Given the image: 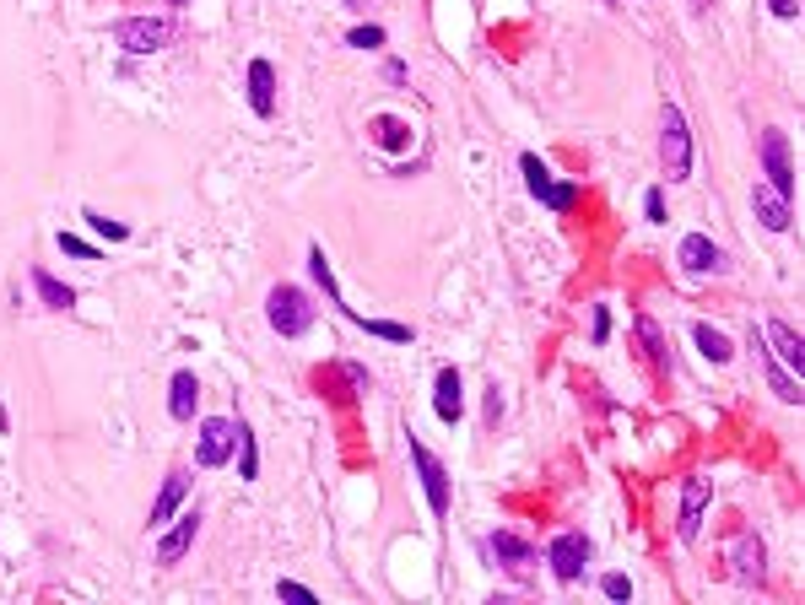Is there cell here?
Here are the masks:
<instances>
[{"label": "cell", "instance_id": "6da1fadb", "mask_svg": "<svg viewBox=\"0 0 805 605\" xmlns=\"http://www.w3.org/2000/svg\"><path fill=\"white\" fill-rule=\"evenodd\" d=\"M314 298H308L303 287H292V281H276L271 292H265V319H271L276 335H287V341H298V335L314 330Z\"/></svg>", "mask_w": 805, "mask_h": 605}, {"label": "cell", "instance_id": "7a4b0ae2", "mask_svg": "<svg viewBox=\"0 0 805 605\" xmlns=\"http://www.w3.org/2000/svg\"><path fill=\"white\" fill-rule=\"evenodd\" d=\"M660 163L670 173V184L692 179V130H687V114H681L676 103H665V114H660Z\"/></svg>", "mask_w": 805, "mask_h": 605}, {"label": "cell", "instance_id": "3957f363", "mask_svg": "<svg viewBox=\"0 0 805 605\" xmlns=\"http://www.w3.org/2000/svg\"><path fill=\"white\" fill-rule=\"evenodd\" d=\"M757 157H762V173H768L762 184H773L784 200H795V152H789V130H778V125L762 130V136H757Z\"/></svg>", "mask_w": 805, "mask_h": 605}, {"label": "cell", "instance_id": "277c9868", "mask_svg": "<svg viewBox=\"0 0 805 605\" xmlns=\"http://www.w3.org/2000/svg\"><path fill=\"white\" fill-rule=\"evenodd\" d=\"M519 173H525V190H530L535 200H541L546 211L568 217V211L579 206V184H557V179H552V168H546L535 152H525V157H519Z\"/></svg>", "mask_w": 805, "mask_h": 605}, {"label": "cell", "instance_id": "5b68a950", "mask_svg": "<svg viewBox=\"0 0 805 605\" xmlns=\"http://www.w3.org/2000/svg\"><path fill=\"white\" fill-rule=\"evenodd\" d=\"M109 38L125 55H157V49H168V38H173V22L168 17H119Z\"/></svg>", "mask_w": 805, "mask_h": 605}, {"label": "cell", "instance_id": "8992f818", "mask_svg": "<svg viewBox=\"0 0 805 605\" xmlns=\"http://www.w3.org/2000/svg\"><path fill=\"white\" fill-rule=\"evenodd\" d=\"M406 454H411V465H417V476H422V492H427L433 519H444L449 514V470H444V460H438L422 438H411V433H406Z\"/></svg>", "mask_w": 805, "mask_h": 605}, {"label": "cell", "instance_id": "52a82bcc", "mask_svg": "<svg viewBox=\"0 0 805 605\" xmlns=\"http://www.w3.org/2000/svg\"><path fill=\"white\" fill-rule=\"evenodd\" d=\"M589 535L584 530H562L552 546H546V562H552V573H557V584H579L584 568H589Z\"/></svg>", "mask_w": 805, "mask_h": 605}, {"label": "cell", "instance_id": "ba28073f", "mask_svg": "<svg viewBox=\"0 0 805 605\" xmlns=\"http://www.w3.org/2000/svg\"><path fill=\"white\" fill-rule=\"evenodd\" d=\"M708 503H714V481H708V476H687V481H681V514H676V535H681L687 546L697 541V530H703Z\"/></svg>", "mask_w": 805, "mask_h": 605}, {"label": "cell", "instance_id": "9c48e42d", "mask_svg": "<svg viewBox=\"0 0 805 605\" xmlns=\"http://www.w3.org/2000/svg\"><path fill=\"white\" fill-rule=\"evenodd\" d=\"M233 438H238V427L227 422V416H206V422H200V433H195V465H206V470L227 465Z\"/></svg>", "mask_w": 805, "mask_h": 605}, {"label": "cell", "instance_id": "30bf717a", "mask_svg": "<svg viewBox=\"0 0 805 605\" xmlns=\"http://www.w3.org/2000/svg\"><path fill=\"white\" fill-rule=\"evenodd\" d=\"M676 260H681V271H687V276H719L724 265H730V254H724L708 233H687V238H681V249H676Z\"/></svg>", "mask_w": 805, "mask_h": 605}, {"label": "cell", "instance_id": "8fae6325", "mask_svg": "<svg viewBox=\"0 0 805 605\" xmlns=\"http://www.w3.org/2000/svg\"><path fill=\"white\" fill-rule=\"evenodd\" d=\"M762 346H768V352L784 362L795 379H805V341H800L795 325H784V319H768V325H762Z\"/></svg>", "mask_w": 805, "mask_h": 605}, {"label": "cell", "instance_id": "7c38bea8", "mask_svg": "<svg viewBox=\"0 0 805 605\" xmlns=\"http://www.w3.org/2000/svg\"><path fill=\"white\" fill-rule=\"evenodd\" d=\"M751 211H757V222L768 227V233H789V227H795V200H784L773 184H757V190H751Z\"/></svg>", "mask_w": 805, "mask_h": 605}, {"label": "cell", "instance_id": "4fadbf2b", "mask_svg": "<svg viewBox=\"0 0 805 605\" xmlns=\"http://www.w3.org/2000/svg\"><path fill=\"white\" fill-rule=\"evenodd\" d=\"M195 535H200V508H184L179 524H173L168 535H157V562L163 568H173V562H184V551L195 546Z\"/></svg>", "mask_w": 805, "mask_h": 605}, {"label": "cell", "instance_id": "5bb4252c", "mask_svg": "<svg viewBox=\"0 0 805 605\" xmlns=\"http://www.w3.org/2000/svg\"><path fill=\"white\" fill-rule=\"evenodd\" d=\"M730 573H735V584H762V573H768V551H762L757 535H735Z\"/></svg>", "mask_w": 805, "mask_h": 605}, {"label": "cell", "instance_id": "9a60e30c", "mask_svg": "<svg viewBox=\"0 0 805 605\" xmlns=\"http://www.w3.org/2000/svg\"><path fill=\"white\" fill-rule=\"evenodd\" d=\"M433 416L444 427H454L465 416V384H460V368H438V384H433Z\"/></svg>", "mask_w": 805, "mask_h": 605}, {"label": "cell", "instance_id": "2e32d148", "mask_svg": "<svg viewBox=\"0 0 805 605\" xmlns=\"http://www.w3.org/2000/svg\"><path fill=\"white\" fill-rule=\"evenodd\" d=\"M184 492H190V476H184V470H168V476H163V492L152 497V514H146V530H163V524H168L173 514H179Z\"/></svg>", "mask_w": 805, "mask_h": 605}, {"label": "cell", "instance_id": "e0dca14e", "mask_svg": "<svg viewBox=\"0 0 805 605\" xmlns=\"http://www.w3.org/2000/svg\"><path fill=\"white\" fill-rule=\"evenodd\" d=\"M751 352L762 357V368H768V384L778 389V400H784V406H800V395H805V389H800V379H795V373H789V368H784V362H778L773 352H768V346H762V335H757V330H751Z\"/></svg>", "mask_w": 805, "mask_h": 605}, {"label": "cell", "instance_id": "ac0fdd59", "mask_svg": "<svg viewBox=\"0 0 805 605\" xmlns=\"http://www.w3.org/2000/svg\"><path fill=\"white\" fill-rule=\"evenodd\" d=\"M249 109L260 119L276 114V65L271 60H249Z\"/></svg>", "mask_w": 805, "mask_h": 605}, {"label": "cell", "instance_id": "d6986e66", "mask_svg": "<svg viewBox=\"0 0 805 605\" xmlns=\"http://www.w3.org/2000/svg\"><path fill=\"white\" fill-rule=\"evenodd\" d=\"M195 406H200V379L190 368H179L168 379V416L173 422H195Z\"/></svg>", "mask_w": 805, "mask_h": 605}, {"label": "cell", "instance_id": "ffe728a7", "mask_svg": "<svg viewBox=\"0 0 805 605\" xmlns=\"http://www.w3.org/2000/svg\"><path fill=\"white\" fill-rule=\"evenodd\" d=\"M487 551L503 562V568H530V562H535V546L525 541V535H514V530H492Z\"/></svg>", "mask_w": 805, "mask_h": 605}, {"label": "cell", "instance_id": "44dd1931", "mask_svg": "<svg viewBox=\"0 0 805 605\" xmlns=\"http://www.w3.org/2000/svg\"><path fill=\"white\" fill-rule=\"evenodd\" d=\"M692 341H697V352H703L714 368H724V362L735 357V346H730V335H724L719 325H708V319H697L692 325Z\"/></svg>", "mask_w": 805, "mask_h": 605}, {"label": "cell", "instance_id": "7402d4cb", "mask_svg": "<svg viewBox=\"0 0 805 605\" xmlns=\"http://www.w3.org/2000/svg\"><path fill=\"white\" fill-rule=\"evenodd\" d=\"M33 287H38V298H44V308H55V314L76 308V287H65L60 276H49V271H44V265L33 271Z\"/></svg>", "mask_w": 805, "mask_h": 605}, {"label": "cell", "instance_id": "603a6c76", "mask_svg": "<svg viewBox=\"0 0 805 605\" xmlns=\"http://www.w3.org/2000/svg\"><path fill=\"white\" fill-rule=\"evenodd\" d=\"M308 271H314L319 292H325V303H335V308H341V314H346V308H352V303L341 298V287H335V271H330V260H325V249H319V244H308Z\"/></svg>", "mask_w": 805, "mask_h": 605}, {"label": "cell", "instance_id": "cb8c5ba5", "mask_svg": "<svg viewBox=\"0 0 805 605\" xmlns=\"http://www.w3.org/2000/svg\"><path fill=\"white\" fill-rule=\"evenodd\" d=\"M238 438H233V449L238 454H244V465H238V476H244V481H254V476H260V443H254V427L244 422V416H238Z\"/></svg>", "mask_w": 805, "mask_h": 605}, {"label": "cell", "instance_id": "d4e9b609", "mask_svg": "<svg viewBox=\"0 0 805 605\" xmlns=\"http://www.w3.org/2000/svg\"><path fill=\"white\" fill-rule=\"evenodd\" d=\"M638 341H643V357L654 362V368H670V352H665V335H660V325H654L649 314H638Z\"/></svg>", "mask_w": 805, "mask_h": 605}, {"label": "cell", "instance_id": "484cf974", "mask_svg": "<svg viewBox=\"0 0 805 605\" xmlns=\"http://www.w3.org/2000/svg\"><path fill=\"white\" fill-rule=\"evenodd\" d=\"M357 330H368V335H379V341H400V346H411V325H395V319H368V314H346Z\"/></svg>", "mask_w": 805, "mask_h": 605}, {"label": "cell", "instance_id": "4316f807", "mask_svg": "<svg viewBox=\"0 0 805 605\" xmlns=\"http://www.w3.org/2000/svg\"><path fill=\"white\" fill-rule=\"evenodd\" d=\"M82 217H87V227H92V233H98V238H109V244H125V238H130V227H125V222H109L103 211H82Z\"/></svg>", "mask_w": 805, "mask_h": 605}, {"label": "cell", "instance_id": "83f0119b", "mask_svg": "<svg viewBox=\"0 0 805 605\" xmlns=\"http://www.w3.org/2000/svg\"><path fill=\"white\" fill-rule=\"evenodd\" d=\"M406 136H411L406 119H395V114L379 119V146H389V152H395V146H406Z\"/></svg>", "mask_w": 805, "mask_h": 605}, {"label": "cell", "instance_id": "f1b7e54d", "mask_svg": "<svg viewBox=\"0 0 805 605\" xmlns=\"http://www.w3.org/2000/svg\"><path fill=\"white\" fill-rule=\"evenodd\" d=\"M55 244H60V254H71V260H98V249H92L87 238H76V233H60Z\"/></svg>", "mask_w": 805, "mask_h": 605}, {"label": "cell", "instance_id": "f546056e", "mask_svg": "<svg viewBox=\"0 0 805 605\" xmlns=\"http://www.w3.org/2000/svg\"><path fill=\"white\" fill-rule=\"evenodd\" d=\"M352 49H384V28L379 22H368V28H352V38H346Z\"/></svg>", "mask_w": 805, "mask_h": 605}, {"label": "cell", "instance_id": "4dcf8cb0", "mask_svg": "<svg viewBox=\"0 0 805 605\" xmlns=\"http://www.w3.org/2000/svg\"><path fill=\"white\" fill-rule=\"evenodd\" d=\"M589 341H595V346L611 341V308H606V303H595V319H589Z\"/></svg>", "mask_w": 805, "mask_h": 605}, {"label": "cell", "instance_id": "1f68e13d", "mask_svg": "<svg viewBox=\"0 0 805 605\" xmlns=\"http://www.w3.org/2000/svg\"><path fill=\"white\" fill-rule=\"evenodd\" d=\"M600 589H606L611 600H633V578H627V573H606V578H600Z\"/></svg>", "mask_w": 805, "mask_h": 605}, {"label": "cell", "instance_id": "d6a6232c", "mask_svg": "<svg viewBox=\"0 0 805 605\" xmlns=\"http://www.w3.org/2000/svg\"><path fill=\"white\" fill-rule=\"evenodd\" d=\"M276 595H281V600H298V605H314V589H308V584H292V578H281Z\"/></svg>", "mask_w": 805, "mask_h": 605}, {"label": "cell", "instance_id": "836d02e7", "mask_svg": "<svg viewBox=\"0 0 805 605\" xmlns=\"http://www.w3.org/2000/svg\"><path fill=\"white\" fill-rule=\"evenodd\" d=\"M643 217H649V222H665V190H649V195H643Z\"/></svg>", "mask_w": 805, "mask_h": 605}, {"label": "cell", "instance_id": "e575fe53", "mask_svg": "<svg viewBox=\"0 0 805 605\" xmlns=\"http://www.w3.org/2000/svg\"><path fill=\"white\" fill-rule=\"evenodd\" d=\"M768 6H773L778 22H795V17H800V0H768Z\"/></svg>", "mask_w": 805, "mask_h": 605}, {"label": "cell", "instance_id": "d590c367", "mask_svg": "<svg viewBox=\"0 0 805 605\" xmlns=\"http://www.w3.org/2000/svg\"><path fill=\"white\" fill-rule=\"evenodd\" d=\"M406 76H411V71H406V60H384V82H389V87H400Z\"/></svg>", "mask_w": 805, "mask_h": 605}, {"label": "cell", "instance_id": "8d00e7d4", "mask_svg": "<svg viewBox=\"0 0 805 605\" xmlns=\"http://www.w3.org/2000/svg\"><path fill=\"white\" fill-rule=\"evenodd\" d=\"M498 416H503V395H498V384L487 389V427H498Z\"/></svg>", "mask_w": 805, "mask_h": 605}, {"label": "cell", "instance_id": "74e56055", "mask_svg": "<svg viewBox=\"0 0 805 605\" xmlns=\"http://www.w3.org/2000/svg\"><path fill=\"white\" fill-rule=\"evenodd\" d=\"M692 11H708V0H692Z\"/></svg>", "mask_w": 805, "mask_h": 605}, {"label": "cell", "instance_id": "f35d334b", "mask_svg": "<svg viewBox=\"0 0 805 605\" xmlns=\"http://www.w3.org/2000/svg\"><path fill=\"white\" fill-rule=\"evenodd\" d=\"M346 6H357V11H362V6H368V0H346Z\"/></svg>", "mask_w": 805, "mask_h": 605}, {"label": "cell", "instance_id": "ab89813d", "mask_svg": "<svg viewBox=\"0 0 805 605\" xmlns=\"http://www.w3.org/2000/svg\"><path fill=\"white\" fill-rule=\"evenodd\" d=\"M168 6H190V0H168Z\"/></svg>", "mask_w": 805, "mask_h": 605}]
</instances>
